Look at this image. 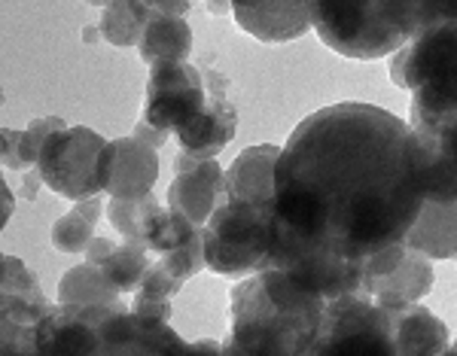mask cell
Wrapping results in <instances>:
<instances>
[{"label":"cell","mask_w":457,"mask_h":356,"mask_svg":"<svg viewBox=\"0 0 457 356\" xmlns=\"http://www.w3.org/2000/svg\"><path fill=\"white\" fill-rule=\"evenodd\" d=\"M411 125L345 101L302 119L275 170V219L327 250L366 262L403 241L424 204Z\"/></svg>","instance_id":"6da1fadb"},{"label":"cell","mask_w":457,"mask_h":356,"mask_svg":"<svg viewBox=\"0 0 457 356\" xmlns=\"http://www.w3.org/2000/svg\"><path fill=\"white\" fill-rule=\"evenodd\" d=\"M323 310L327 295L269 265L232 289V332L223 353L312 356Z\"/></svg>","instance_id":"7a4b0ae2"},{"label":"cell","mask_w":457,"mask_h":356,"mask_svg":"<svg viewBox=\"0 0 457 356\" xmlns=\"http://www.w3.org/2000/svg\"><path fill=\"white\" fill-rule=\"evenodd\" d=\"M439 0H317L314 31L357 62L396 55L418 31L436 25Z\"/></svg>","instance_id":"3957f363"},{"label":"cell","mask_w":457,"mask_h":356,"mask_svg":"<svg viewBox=\"0 0 457 356\" xmlns=\"http://www.w3.org/2000/svg\"><path fill=\"white\" fill-rule=\"evenodd\" d=\"M396 88L411 92V128H439L457 116V21H436L411 37L390 62Z\"/></svg>","instance_id":"277c9868"},{"label":"cell","mask_w":457,"mask_h":356,"mask_svg":"<svg viewBox=\"0 0 457 356\" xmlns=\"http://www.w3.org/2000/svg\"><path fill=\"white\" fill-rule=\"evenodd\" d=\"M275 204H250L223 198L202 226L204 265L223 277H250L269 269Z\"/></svg>","instance_id":"5b68a950"},{"label":"cell","mask_w":457,"mask_h":356,"mask_svg":"<svg viewBox=\"0 0 457 356\" xmlns=\"http://www.w3.org/2000/svg\"><path fill=\"white\" fill-rule=\"evenodd\" d=\"M110 140L86 125H64L49 135L40 155V180L55 195L86 202L107 192Z\"/></svg>","instance_id":"8992f818"},{"label":"cell","mask_w":457,"mask_h":356,"mask_svg":"<svg viewBox=\"0 0 457 356\" xmlns=\"http://www.w3.org/2000/svg\"><path fill=\"white\" fill-rule=\"evenodd\" d=\"M312 356H396L390 308L363 289L327 299Z\"/></svg>","instance_id":"52a82bcc"},{"label":"cell","mask_w":457,"mask_h":356,"mask_svg":"<svg viewBox=\"0 0 457 356\" xmlns=\"http://www.w3.org/2000/svg\"><path fill=\"white\" fill-rule=\"evenodd\" d=\"M269 265L287 271L296 277L299 284L317 289L327 299L345 293H357L363 286V265L360 259H345L327 250L323 244L308 241V237L296 235L293 228L281 226L275 219L271 226V256Z\"/></svg>","instance_id":"ba28073f"},{"label":"cell","mask_w":457,"mask_h":356,"mask_svg":"<svg viewBox=\"0 0 457 356\" xmlns=\"http://www.w3.org/2000/svg\"><path fill=\"white\" fill-rule=\"evenodd\" d=\"M208 101L204 73L189 62H162L150 68L141 122L171 135L187 125Z\"/></svg>","instance_id":"9c48e42d"},{"label":"cell","mask_w":457,"mask_h":356,"mask_svg":"<svg viewBox=\"0 0 457 356\" xmlns=\"http://www.w3.org/2000/svg\"><path fill=\"white\" fill-rule=\"evenodd\" d=\"M433 259L411 250L405 241L387 244L363 265V293L385 308H403L421 302L433 289Z\"/></svg>","instance_id":"30bf717a"},{"label":"cell","mask_w":457,"mask_h":356,"mask_svg":"<svg viewBox=\"0 0 457 356\" xmlns=\"http://www.w3.org/2000/svg\"><path fill=\"white\" fill-rule=\"evenodd\" d=\"M4 277H0V326H4V353H37L34 335L43 317L49 314V302L40 284L25 262L16 256H4Z\"/></svg>","instance_id":"8fae6325"},{"label":"cell","mask_w":457,"mask_h":356,"mask_svg":"<svg viewBox=\"0 0 457 356\" xmlns=\"http://www.w3.org/2000/svg\"><path fill=\"white\" fill-rule=\"evenodd\" d=\"M116 308L58 302L37 326L34 347L46 356H104L101 323Z\"/></svg>","instance_id":"7c38bea8"},{"label":"cell","mask_w":457,"mask_h":356,"mask_svg":"<svg viewBox=\"0 0 457 356\" xmlns=\"http://www.w3.org/2000/svg\"><path fill=\"white\" fill-rule=\"evenodd\" d=\"M202 73L204 86H208V101L174 135L180 140V153L193 155V159H217L238 131V113H235L232 101L226 98L228 79L223 73L213 68H204Z\"/></svg>","instance_id":"4fadbf2b"},{"label":"cell","mask_w":457,"mask_h":356,"mask_svg":"<svg viewBox=\"0 0 457 356\" xmlns=\"http://www.w3.org/2000/svg\"><path fill=\"white\" fill-rule=\"evenodd\" d=\"M174 183L168 189V211L183 213L195 226H204L226 198V168L217 159H193L180 153L174 159Z\"/></svg>","instance_id":"5bb4252c"},{"label":"cell","mask_w":457,"mask_h":356,"mask_svg":"<svg viewBox=\"0 0 457 356\" xmlns=\"http://www.w3.org/2000/svg\"><path fill=\"white\" fill-rule=\"evenodd\" d=\"M317 0H228L241 31L262 43H290L314 28Z\"/></svg>","instance_id":"9a60e30c"},{"label":"cell","mask_w":457,"mask_h":356,"mask_svg":"<svg viewBox=\"0 0 457 356\" xmlns=\"http://www.w3.org/2000/svg\"><path fill=\"white\" fill-rule=\"evenodd\" d=\"M104 356H180L189 344L168 326V320H144L135 310H110L101 323Z\"/></svg>","instance_id":"2e32d148"},{"label":"cell","mask_w":457,"mask_h":356,"mask_svg":"<svg viewBox=\"0 0 457 356\" xmlns=\"http://www.w3.org/2000/svg\"><path fill=\"white\" fill-rule=\"evenodd\" d=\"M159 180V155L141 137L110 140L107 165V195L110 198H137L153 192Z\"/></svg>","instance_id":"e0dca14e"},{"label":"cell","mask_w":457,"mask_h":356,"mask_svg":"<svg viewBox=\"0 0 457 356\" xmlns=\"http://www.w3.org/2000/svg\"><path fill=\"white\" fill-rule=\"evenodd\" d=\"M409 140L424 202H457V153L436 131L411 128Z\"/></svg>","instance_id":"ac0fdd59"},{"label":"cell","mask_w":457,"mask_h":356,"mask_svg":"<svg viewBox=\"0 0 457 356\" xmlns=\"http://www.w3.org/2000/svg\"><path fill=\"white\" fill-rule=\"evenodd\" d=\"M284 146L256 144L241 150L226 168V195L250 204H275V170Z\"/></svg>","instance_id":"d6986e66"},{"label":"cell","mask_w":457,"mask_h":356,"mask_svg":"<svg viewBox=\"0 0 457 356\" xmlns=\"http://www.w3.org/2000/svg\"><path fill=\"white\" fill-rule=\"evenodd\" d=\"M394 323V347L396 356H439L448 353V329L433 310L421 308L418 302L403 308H390Z\"/></svg>","instance_id":"ffe728a7"},{"label":"cell","mask_w":457,"mask_h":356,"mask_svg":"<svg viewBox=\"0 0 457 356\" xmlns=\"http://www.w3.org/2000/svg\"><path fill=\"white\" fill-rule=\"evenodd\" d=\"M403 241L427 259H457V202H424Z\"/></svg>","instance_id":"44dd1931"},{"label":"cell","mask_w":457,"mask_h":356,"mask_svg":"<svg viewBox=\"0 0 457 356\" xmlns=\"http://www.w3.org/2000/svg\"><path fill=\"white\" fill-rule=\"evenodd\" d=\"M137 52L150 68L162 62H187L193 52V31L187 16H153L137 43Z\"/></svg>","instance_id":"7402d4cb"},{"label":"cell","mask_w":457,"mask_h":356,"mask_svg":"<svg viewBox=\"0 0 457 356\" xmlns=\"http://www.w3.org/2000/svg\"><path fill=\"white\" fill-rule=\"evenodd\" d=\"M165 217H168V207H162L153 192L137 195V198H110V204H107L110 226H113L125 241L150 244V237L156 235V228L162 226Z\"/></svg>","instance_id":"603a6c76"},{"label":"cell","mask_w":457,"mask_h":356,"mask_svg":"<svg viewBox=\"0 0 457 356\" xmlns=\"http://www.w3.org/2000/svg\"><path fill=\"white\" fill-rule=\"evenodd\" d=\"M58 302H73V305H101V308H116L125 310L120 289L110 284V277L98 265H92L86 259L83 265L73 269L58 280Z\"/></svg>","instance_id":"cb8c5ba5"},{"label":"cell","mask_w":457,"mask_h":356,"mask_svg":"<svg viewBox=\"0 0 457 356\" xmlns=\"http://www.w3.org/2000/svg\"><path fill=\"white\" fill-rule=\"evenodd\" d=\"M62 116H46V119H34L28 128H4V168L19 170V174H28V170H37L40 165L43 146L53 131L64 128Z\"/></svg>","instance_id":"d4e9b609"},{"label":"cell","mask_w":457,"mask_h":356,"mask_svg":"<svg viewBox=\"0 0 457 356\" xmlns=\"http://www.w3.org/2000/svg\"><path fill=\"white\" fill-rule=\"evenodd\" d=\"M153 256L156 253H153L146 244L125 241L122 237V244H113L110 253L101 259V262H92V265H98V269L110 277V284L120 289V293H135V289L141 286L144 274L150 271V265L156 262Z\"/></svg>","instance_id":"484cf974"},{"label":"cell","mask_w":457,"mask_h":356,"mask_svg":"<svg viewBox=\"0 0 457 356\" xmlns=\"http://www.w3.org/2000/svg\"><path fill=\"white\" fill-rule=\"evenodd\" d=\"M101 217V198H86L77 202L71 213L55 219L53 226V247L58 253H86L88 244L95 241V226Z\"/></svg>","instance_id":"4316f807"},{"label":"cell","mask_w":457,"mask_h":356,"mask_svg":"<svg viewBox=\"0 0 457 356\" xmlns=\"http://www.w3.org/2000/svg\"><path fill=\"white\" fill-rule=\"evenodd\" d=\"M150 12L144 10L137 0H113V4L104 6V16H101V37L110 43V46H137L141 37L150 25Z\"/></svg>","instance_id":"83f0119b"},{"label":"cell","mask_w":457,"mask_h":356,"mask_svg":"<svg viewBox=\"0 0 457 356\" xmlns=\"http://www.w3.org/2000/svg\"><path fill=\"white\" fill-rule=\"evenodd\" d=\"M150 16H187L193 0H137Z\"/></svg>","instance_id":"f1b7e54d"},{"label":"cell","mask_w":457,"mask_h":356,"mask_svg":"<svg viewBox=\"0 0 457 356\" xmlns=\"http://www.w3.org/2000/svg\"><path fill=\"white\" fill-rule=\"evenodd\" d=\"M135 137L146 140V144H150V146H162V144H165V140H168L165 131H156V128H153V125H146V122H137Z\"/></svg>","instance_id":"f546056e"},{"label":"cell","mask_w":457,"mask_h":356,"mask_svg":"<svg viewBox=\"0 0 457 356\" xmlns=\"http://www.w3.org/2000/svg\"><path fill=\"white\" fill-rule=\"evenodd\" d=\"M430 131H436V135H439L442 140H445V144L457 153V116H452L448 122H442L439 128H430Z\"/></svg>","instance_id":"4dcf8cb0"},{"label":"cell","mask_w":457,"mask_h":356,"mask_svg":"<svg viewBox=\"0 0 457 356\" xmlns=\"http://www.w3.org/2000/svg\"><path fill=\"white\" fill-rule=\"evenodd\" d=\"M83 37H86V40H98V31H95V28H86V31H83Z\"/></svg>","instance_id":"1f68e13d"},{"label":"cell","mask_w":457,"mask_h":356,"mask_svg":"<svg viewBox=\"0 0 457 356\" xmlns=\"http://www.w3.org/2000/svg\"><path fill=\"white\" fill-rule=\"evenodd\" d=\"M88 6H107V4H113V0H86Z\"/></svg>","instance_id":"d6a6232c"},{"label":"cell","mask_w":457,"mask_h":356,"mask_svg":"<svg viewBox=\"0 0 457 356\" xmlns=\"http://www.w3.org/2000/svg\"><path fill=\"white\" fill-rule=\"evenodd\" d=\"M448 353H452V356H457V341H454V344H448Z\"/></svg>","instance_id":"836d02e7"}]
</instances>
